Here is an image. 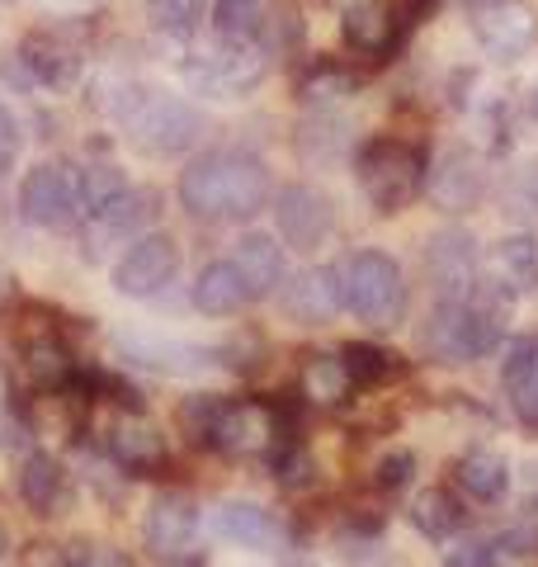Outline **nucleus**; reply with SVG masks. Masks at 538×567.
Returning <instances> with one entry per match:
<instances>
[{"instance_id": "31", "label": "nucleus", "mask_w": 538, "mask_h": 567, "mask_svg": "<svg viewBox=\"0 0 538 567\" xmlns=\"http://www.w3.org/2000/svg\"><path fill=\"white\" fill-rule=\"evenodd\" d=\"M128 189V181L118 175V166H110V162H95V166H85V171H76V194H81V213L85 218H95V213L114 199V194H123Z\"/></svg>"}, {"instance_id": "35", "label": "nucleus", "mask_w": 538, "mask_h": 567, "mask_svg": "<svg viewBox=\"0 0 538 567\" xmlns=\"http://www.w3.org/2000/svg\"><path fill=\"white\" fill-rule=\"evenodd\" d=\"M500 558H506L500 539H468L444 558V567H500Z\"/></svg>"}, {"instance_id": "46", "label": "nucleus", "mask_w": 538, "mask_h": 567, "mask_svg": "<svg viewBox=\"0 0 538 567\" xmlns=\"http://www.w3.org/2000/svg\"><path fill=\"white\" fill-rule=\"evenodd\" d=\"M529 114L538 118V85H534V95H529Z\"/></svg>"}, {"instance_id": "32", "label": "nucleus", "mask_w": 538, "mask_h": 567, "mask_svg": "<svg viewBox=\"0 0 538 567\" xmlns=\"http://www.w3.org/2000/svg\"><path fill=\"white\" fill-rule=\"evenodd\" d=\"M147 14L161 33L170 39H189L199 29V14H204V0H147Z\"/></svg>"}, {"instance_id": "23", "label": "nucleus", "mask_w": 538, "mask_h": 567, "mask_svg": "<svg viewBox=\"0 0 538 567\" xmlns=\"http://www.w3.org/2000/svg\"><path fill=\"white\" fill-rule=\"evenodd\" d=\"M392 39H397V20H392V10L383 0H354V6H345V43L354 52L383 58Z\"/></svg>"}, {"instance_id": "38", "label": "nucleus", "mask_w": 538, "mask_h": 567, "mask_svg": "<svg viewBox=\"0 0 538 567\" xmlns=\"http://www.w3.org/2000/svg\"><path fill=\"white\" fill-rule=\"evenodd\" d=\"M350 85H354V76H345V71H335V66H321L317 76L302 85V95H308L312 104H317V100H340V95L350 91Z\"/></svg>"}, {"instance_id": "21", "label": "nucleus", "mask_w": 538, "mask_h": 567, "mask_svg": "<svg viewBox=\"0 0 538 567\" xmlns=\"http://www.w3.org/2000/svg\"><path fill=\"white\" fill-rule=\"evenodd\" d=\"M454 483L463 487V496L492 506V502H500V496L510 492V464L496 450H468L454 464Z\"/></svg>"}, {"instance_id": "43", "label": "nucleus", "mask_w": 538, "mask_h": 567, "mask_svg": "<svg viewBox=\"0 0 538 567\" xmlns=\"http://www.w3.org/2000/svg\"><path fill=\"white\" fill-rule=\"evenodd\" d=\"M20 567H71V558L62 554L58 544H29L24 548V563Z\"/></svg>"}, {"instance_id": "7", "label": "nucleus", "mask_w": 538, "mask_h": 567, "mask_svg": "<svg viewBox=\"0 0 538 567\" xmlns=\"http://www.w3.org/2000/svg\"><path fill=\"white\" fill-rule=\"evenodd\" d=\"M20 213L33 227H71L81 218V194H76V171L58 166V162H43L24 175L20 185Z\"/></svg>"}, {"instance_id": "17", "label": "nucleus", "mask_w": 538, "mask_h": 567, "mask_svg": "<svg viewBox=\"0 0 538 567\" xmlns=\"http://www.w3.org/2000/svg\"><path fill=\"white\" fill-rule=\"evenodd\" d=\"M477 279L492 284V289H500V293H510V298L519 289H529V284L538 279V241L529 233L500 237L492 251L477 260Z\"/></svg>"}, {"instance_id": "6", "label": "nucleus", "mask_w": 538, "mask_h": 567, "mask_svg": "<svg viewBox=\"0 0 538 567\" xmlns=\"http://www.w3.org/2000/svg\"><path fill=\"white\" fill-rule=\"evenodd\" d=\"M114 350H118V360L152 369V374H166V379H194L218 360L208 346L179 341V336H166V331H142V327H118Z\"/></svg>"}, {"instance_id": "10", "label": "nucleus", "mask_w": 538, "mask_h": 567, "mask_svg": "<svg viewBox=\"0 0 538 567\" xmlns=\"http://www.w3.org/2000/svg\"><path fill=\"white\" fill-rule=\"evenodd\" d=\"M275 223L293 251H317L335 233V204L312 185H289L275 194Z\"/></svg>"}, {"instance_id": "19", "label": "nucleus", "mask_w": 538, "mask_h": 567, "mask_svg": "<svg viewBox=\"0 0 538 567\" xmlns=\"http://www.w3.org/2000/svg\"><path fill=\"white\" fill-rule=\"evenodd\" d=\"M237 275L246 279V293L250 298H269L283 284V246L269 237V233H246L237 241Z\"/></svg>"}, {"instance_id": "25", "label": "nucleus", "mask_w": 538, "mask_h": 567, "mask_svg": "<svg viewBox=\"0 0 538 567\" xmlns=\"http://www.w3.org/2000/svg\"><path fill=\"white\" fill-rule=\"evenodd\" d=\"M350 388H354V379H350V369H345V360H340V354L312 350L308 360H302V398H308V402H317V406H340V402L350 398Z\"/></svg>"}, {"instance_id": "22", "label": "nucleus", "mask_w": 538, "mask_h": 567, "mask_svg": "<svg viewBox=\"0 0 538 567\" xmlns=\"http://www.w3.org/2000/svg\"><path fill=\"white\" fill-rule=\"evenodd\" d=\"M156 204H161L156 189H123V194H114V199L95 213V233H100L104 241L137 237L142 227L156 218Z\"/></svg>"}, {"instance_id": "13", "label": "nucleus", "mask_w": 538, "mask_h": 567, "mask_svg": "<svg viewBox=\"0 0 538 567\" xmlns=\"http://www.w3.org/2000/svg\"><path fill=\"white\" fill-rule=\"evenodd\" d=\"M208 529L223 544H237L246 554H279L289 544V529L279 516H269L256 502H218L208 506Z\"/></svg>"}, {"instance_id": "24", "label": "nucleus", "mask_w": 538, "mask_h": 567, "mask_svg": "<svg viewBox=\"0 0 538 567\" xmlns=\"http://www.w3.org/2000/svg\"><path fill=\"white\" fill-rule=\"evenodd\" d=\"M411 525L421 529L425 539H454L463 520H468V511H463V502L454 492H444V487H425L416 492V502H411Z\"/></svg>"}, {"instance_id": "37", "label": "nucleus", "mask_w": 538, "mask_h": 567, "mask_svg": "<svg viewBox=\"0 0 538 567\" xmlns=\"http://www.w3.org/2000/svg\"><path fill=\"white\" fill-rule=\"evenodd\" d=\"M510 204H515V213H529V218H538V156L515 171V181H510Z\"/></svg>"}, {"instance_id": "28", "label": "nucleus", "mask_w": 538, "mask_h": 567, "mask_svg": "<svg viewBox=\"0 0 538 567\" xmlns=\"http://www.w3.org/2000/svg\"><path fill=\"white\" fill-rule=\"evenodd\" d=\"M213 29H218L223 43H260L265 6L260 0H218L213 6Z\"/></svg>"}, {"instance_id": "8", "label": "nucleus", "mask_w": 538, "mask_h": 567, "mask_svg": "<svg viewBox=\"0 0 538 567\" xmlns=\"http://www.w3.org/2000/svg\"><path fill=\"white\" fill-rule=\"evenodd\" d=\"M179 270V251H175V237L166 233H147L137 237L128 251L118 256L114 265V289L123 298H156Z\"/></svg>"}, {"instance_id": "12", "label": "nucleus", "mask_w": 538, "mask_h": 567, "mask_svg": "<svg viewBox=\"0 0 538 567\" xmlns=\"http://www.w3.org/2000/svg\"><path fill=\"white\" fill-rule=\"evenodd\" d=\"M473 29H477V43L487 48V58L496 62H519L538 43V14L525 0H492V6L477 10Z\"/></svg>"}, {"instance_id": "16", "label": "nucleus", "mask_w": 538, "mask_h": 567, "mask_svg": "<svg viewBox=\"0 0 538 567\" xmlns=\"http://www.w3.org/2000/svg\"><path fill=\"white\" fill-rule=\"evenodd\" d=\"M279 308L298 327H321L340 312V284L335 270H298L293 279H283Z\"/></svg>"}, {"instance_id": "9", "label": "nucleus", "mask_w": 538, "mask_h": 567, "mask_svg": "<svg viewBox=\"0 0 538 567\" xmlns=\"http://www.w3.org/2000/svg\"><path fill=\"white\" fill-rule=\"evenodd\" d=\"M283 435V416L260 398L223 402L218 425H213V450L223 454H269Z\"/></svg>"}, {"instance_id": "2", "label": "nucleus", "mask_w": 538, "mask_h": 567, "mask_svg": "<svg viewBox=\"0 0 538 567\" xmlns=\"http://www.w3.org/2000/svg\"><path fill=\"white\" fill-rule=\"evenodd\" d=\"M335 284H340V308L359 317L373 331L397 327V317L406 308V284L397 260L383 251H354L335 265Z\"/></svg>"}, {"instance_id": "45", "label": "nucleus", "mask_w": 538, "mask_h": 567, "mask_svg": "<svg viewBox=\"0 0 538 567\" xmlns=\"http://www.w3.org/2000/svg\"><path fill=\"white\" fill-rule=\"evenodd\" d=\"M14 289H20V284H14V275L6 270V265H0V312L14 303Z\"/></svg>"}, {"instance_id": "34", "label": "nucleus", "mask_w": 538, "mask_h": 567, "mask_svg": "<svg viewBox=\"0 0 538 567\" xmlns=\"http://www.w3.org/2000/svg\"><path fill=\"white\" fill-rule=\"evenodd\" d=\"M534 354H538V336H519V341H510L506 360H500V388H506V398L515 393L519 383H525L529 364H534Z\"/></svg>"}, {"instance_id": "30", "label": "nucleus", "mask_w": 538, "mask_h": 567, "mask_svg": "<svg viewBox=\"0 0 538 567\" xmlns=\"http://www.w3.org/2000/svg\"><path fill=\"white\" fill-rule=\"evenodd\" d=\"M340 360H345L350 379H354L359 388H373V383H383V379H392V374H402V360H397V354L383 350V346H364V341H350L345 350H340Z\"/></svg>"}, {"instance_id": "20", "label": "nucleus", "mask_w": 538, "mask_h": 567, "mask_svg": "<svg viewBox=\"0 0 538 567\" xmlns=\"http://www.w3.org/2000/svg\"><path fill=\"white\" fill-rule=\"evenodd\" d=\"M250 303L246 293V279L237 275V265L231 260H213L199 270V279H194V308H199L204 317H231L241 312Z\"/></svg>"}, {"instance_id": "40", "label": "nucleus", "mask_w": 538, "mask_h": 567, "mask_svg": "<svg viewBox=\"0 0 538 567\" xmlns=\"http://www.w3.org/2000/svg\"><path fill=\"white\" fill-rule=\"evenodd\" d=\"M0 76H6V85H14V91H39V81H33L29 62L20 58V48H14V52H6V58H0Z\"/></svg>"}, {"instance_id": "3", "label": "nucleus", "mask_w": 538, "mask_h": 567, "mask_svg": "<svg viewBox=\"0 0 538 567\" xmlns=\"http://www.w3.org/2000/svg\"><path fill=\"white\" fill-rule=\"evenodd\" d=\"M354 181L379 213H402L425 189V156L402 137H373L354 156Z\"/></svg>"}, {"instance_id": "42", "label": "nucleus", "mask_w": 538, "mask_h": 567, "mask_svg": "<svg viewBox=\"0 0 538 567\" xmlns=\"http://www.w3.org/2000/svg\"><path fill=\"white\" fill-rule=\"evenodd\" d=\"M439 0H392V20H397V29H406V24H421L430 10H435Z\"/></svg>"}, {"instance_id": "18", "label": "nucleus", "mask_w": 538, "mask_h": 567, "mask_svg": "<svg viewBox=\"0 0 538 567\" xmlns=\"http://www.w3.org/2000/svg\"><path fill=\"white\" fill-rule=\"evenodd\" d=\"M110 458L123 468V473H156V468H166V435L156 431V425L147 416H137V412H123L114 421V431H110Z\"/></svg>"}, {"instance_id": "5", "label": "nucleus", "mask_w": 538, "mask_h": 567, "mask_svg": "<svg viewBox=\"0 0 538 567\" xmlns=\"http://www.w3.org/2000/svg\"><path fill=\"white\" fill-rule=\"evenodd\" d=\"M185 76L199 95L237 100L265 81V48L260 43H223L213 52H194L185 62Z\"/></svg>"}, {"instance_id": "41", "label": "nucleus", "mask_w": 538, "mask_h": 567, "mask_svg": "<svg viewBox=\"0 0 538 567\" xmlns=\"http://www.w3.org/2000/svg\"><path fill=\"white\" fill-rule=\"evenodd\" d=\"M14 156H20V123L10 110H0V175L14 166Z\"/></svg>"}, {"instance_id": "26", "label": "nucleus", "mask_w": 538, "mask_h": 567, "mask_svg": "<svg viewBox=\"0 0 538 567\" xmlns=\"http://www.w3.org/2000/svg\"><path fill=\"white\" fill-rule=\"evenodd\" d=\"M62 464L52 454H29L24 468H20V496L24 506H33L39 516H58V502H62Z\"/></svg>"}, {"instance_id": "44", "label": "nucleus", "mask_w": 538, "mask_h": 567, "mask_svg": "<svg viewBox=\"0 0 538 567\" xmlns=\"http://www.w3.org/2000/svg\"><path fill=\"white\" fill-rule=\"evenodd\" d=\"M71 567H133V563H128V554H118V548L100 544V548H85V554L71 563Z\"/></svg>"}, {"instance_id": "27", "label": "nucleus", "mask_w": 538, "mask_h": 567, "mask_svg": "<svg viewBox=\"0 0 538 567\" xmlns=\"http://www.w3.org/2000/svg\"><path fill=\"white\" fill-rule=\"evenodd\" d=\"M20 58L29 62L39 85H62V81H71V71H76V52H71L58 33H33L20 48Z\"/></svg>"}, {"instance_id": "39", "label": "nucleus", "mask_w": 538, "mask_h": 567, "mask_svg": "<svg viewBox=\"0 0 538 567\" xmlns=\"http://www.w3.org/2000/svg\"><path fill=\"white\" fill-rule=\"evenodd\" d=\"M510 402H515V412L525 416L529 425H538V354H534V364H529V374H525V383L510 393Z\"/></svg>"}, {"instance_id": "33", "label": "nucleus", "mask_w": 538, "mask_h": 567, "mask_svg": "<svg viewBox=\"0 0 538 567\" xmlns=\"http://www.w3.org/2000/svg\"><path fill=\"white\" fill-rule=\"evenodd\" d=\"M218 412H223V398H189L179 406V431L189 435V445H213V425H218Z\"/></svg>"}, {"instance_id": "15", "label": "nucleus", "mask_w": 538, "mask_h": 567, "mask_svg": "<svg viewBox=\"0 0 538 567\" xmlns=\"http://www.w3.org/2000/svg\"><path fill=\"white\" fill-rule=\"evenodd\" d=\"M194 539H199V506L185 492H161L147 511V525H142V544L156 558H185Z\"/></svg>"}, {"instance_id": "29", "label": "nucleus", "mask_w": 538, "mask_h": 567, "mask_svg": "<svg viewBox=\"0 0 538 567\" xmlns=\"http://www.w3.org/2000/svg\"><path fill=\"white\" fill-rule=\"evenodd\" d=\"M24 369L39 388H62L76 379V364H71V350L58 341V336H43V341H29L24 350Z\"/></svg>"}, {"instance_id": "47", "label": "nucleus", "mask_w": 538, "mask_h": 567, "mask_svg": "<svg viewBox=\"0 0 538 567\" xmlns=\"http://www.w3.org/2000/svg\"><path fill=\"white\" fill-rule=\"evenodd\" d=\"M0 554H6V529H0Z\"/></svg>"}, {"instance_id": "11", "label": "nucleus", "mask_w": 538, "mask_h": 567, "mask_svg": "<svg viewBox=\"0 0 538 567\" xmlns=\"http://www.w3.org/2000/svg\"><path fill=\"white\" fill-rule=\"evenodd\" d=\"M482 189H487V171H482V156L468 147H444L435 156V166H425V194L444 213L477 208Z\"/></svg>"}, {"instance_id": "1", "label": "nucleus", "mask_w": 538, "mask_h": 567, "mask_svg": "<svg viewBox=\"0 0 538 567\" xmlns=\"http://www.w3.org/2000/svg\"><path fill=\"white\" fill-rule=\"evenodd\" d=\"M275 199V181L260 156L218 147L179 171V204L199 223H246Z\"/></svg>"}, {"instance_id": "14", "label": "nucleus", "mask_w": 538, "mask_h": 567, "mask_svg": "<svg viewBox=\"0 0 538 567\" xmlns=\"http://www.w3.org/2000/svg\"><path fill=\"white\" fill-rule=\"evenodd\" d=\"M430 284H435V298L444 303H458V298L473 293L477 284V241L463 227H444V233L430 237Z\"/></svg>"}, {"instance_id": "4", "label": "nucleus", "mask_w": 538, "mask_h": 567, "mask_svg": "<svg viewBox=\"0 0 538 567\" xmlns=\"http://www.w3.org/2000/svg\"><path fill=\"white\" fill-rule=\"evenodd\" d=\"M123 123L142 152L152 156H175V152H189L204 133V118L194 104L175 100V95H161V91H128L123 100Z\"/></svg>"}, {"instance_id": "36", "label": "nucleus", "mask_w": 538, "mask_h": 567, "mask_svg": "<svg viewBox=\"0 0 538 567\" xmlns=\"http://www.w3.org/2000/svg\"><path fill=\"white\" fill-rule=\"evenodd\" d=\"M411 477H416V454H411V450L383 454V464H379V487L383 492H402Z\"/></svg>"}]
</instances>
